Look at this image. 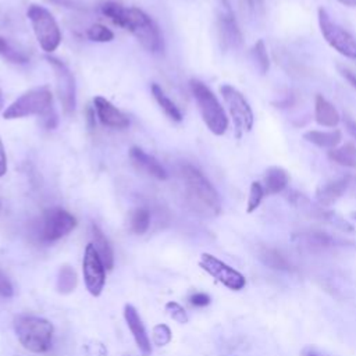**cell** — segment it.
Masks as SVG:
<instances>
[{"label": "cell", "mask_w": 356, "mask_h": 356, "mask_svg": "<svg viewBox=\"0 0 356 356\" xmlns=\"http://www.w3.org/2000/svg\"><path fill=\"white\" fill-rule=\"evenodd\" d=\"M14 331L19 343L32 353L49 350L54 334L53 324L42 317L19 314L14 318Z\"/></svg>", "instance_id": "obj_3"}, {"label": "cell", "mask_w": 356, "mask_h": 356, "mask_svg": "<svg viewBox=\"0 0 356 356\" xmlns=\"http://www.w3.org/2000/svg\"><path fill=\"white\" fill-rule=\"evenodd\" d=\"M124 318L127 321V325L131 330V334H132L139 350L142 352L143 356H149L152 353L150 339L146 334L145 325H143L136 309L132 305H125L124 306Z\"/></svg>", "instance_id": "obj_18"}, {"label": "cell", "mask_w": 356, "mask_h": 356, "mask_svg": "<svg viewBox=\"0 0 356 356\" xmlns=\"http://www.w3.org/2000/svg\"><path fill=\"white\" fill-rule=\"evenodd\" d=\"M86 36L92 42H100V43L111 42L114 39V33L107 26H104L102 24L90 25L89 29L86 31Z\"/></svg>", "instance_id": "obj_32"}, {"label": "cell", "mask_w": 356, "mask_h": 356, "mask_svg": "<svg viewBox=\"0 0 356 356\" xmlns=\"http://www.w3.org/2000/svg\"><path fill=\"white\" fill-rule=\"evenodd\" d=\"M46 61L51 65L56 76V88L63 110L67 115L74 114L76 106V86L75 78L70 68L56 57H46Z\"/></svg>", "instance_id": "obj_10"}, {"label": "cell", "mask_w": 356, "mask_h": 356, "mask_svg": "<svg viewBox=\"0 0 356 356\" xmlns=\"http://www.w3.org/2000/svg\"><path fill=\"white\" fill-rule=\"evenodd\" d=\"M189 89L209 131L217 136L224 135L228 129V117L213 90L199 79H191Z\"/></svg>", "instance_id": "obj_4"}, {"label": "cell", "mask_w": 356, "mask_h": 356, "mask_svg": "<svg viewBox=\"0 0 356 356\" xmlns=\"http://www.w3.org/2000/svg\"><path fill=\"white\" fill-rule=\"evenodd\" d=\"M165 312L168 313V316L172 320H175L179 324H186L188 320H189L185 309L179 303H177V302H167L165 303Z\"/></svg>", "instance_id": "obj_34"}, {"label": "cell", "mask_w": 356, "mask_h": 356, "mask_svg": "<svg viewBox=\"0 0 356 356\" xmlns=\"http://www.w3.org/2000/svg\"><path fill=\"white\" fill-rule=\"evenodd\" d=\"M338 1L346 7H356V0H338Z\"/></svg>", "instance_id": "obj_42"}, {"label": "cell", "mask_w": 356, "mask_h": 356, "mask_svg": "<svg viewBox=\"0 0 356 356\" xmlns=\"http://www.w3.org/2000/svg\"><path fill=\"white\" fill-rule=\"evenodd\" d=\"M189 302L192 306H196V307H204L210 303V296L204 292H195L193 295H191L189 298Z\"/></svg>", "instance_id": "obj_35"}, {"label": "cell", "mask_w": 356, "mask_h": 356, "mask_svg": "<svg viewBox=\"0 0 356 356\" xmlns=\"http://www.w3.org/2000/svg\"><path fill=\"white\" fill-rule=\"evenodd\" d=\"M76 227V218L64 209H49L43 213L39 227V239L44 243L67 236Z\"/></svg>", "instance_id": "obj_9"}, {"label": "cell", "mask_w": 356, "mask_h": 356, "mask_svg": "<svg viewBox=\"0 0 356 356\" xmlns=\"http://www.w3.org/2000/svg\"><path fill=\"white\" fill-rule=\"evenodd\" d=\"M76 284H78V277L75 270L70 266H63L57 274V281H56L57 292L61 295H68L76 288Z\"/></svg>", "instance_id": "obj_27"}, {"label": "cell", "mask_w": 356, "mask_h": 356, "mask_svg": "<svg viewBox=\"0 0 356 356\" xmlns=\"http://www.w3.org/2000/svg\"><path fill=\"white\" fill-rule=\"evenodd\" d=\"M350 184H352L350 175H342L339 178L330 179L321 184L316 191L317 204L323 207H328L334 204L339 197L343 196V193L348 191Z\"/></svg>", "instance_id": "obj_17"}, {"label": "cell", "mask_w": 356, "mask_h": 356, "mask_svg": "<svg viewBox=\"0 0 356 356\" xmlns=\"http://www.w3.org/2000/svg\"><path fill=\"white\" fill-rule=\"evenodd\" d=\"M93 108L99 121L108 128L124 129L129 125L128 117L103 96H96L93 99Z\"/></svg>", "instance_id": "obj_16"}, {"label": "cell", "mask_w": 356, "mask_h": 356, "mask_svg": "<svg viewBox=\"0 0 356 356\" xmlns=\"http://www.w3.org/2000/svg\"><path fill=\"white\" fill-rule=\"evenodd\" d=\"M220 93L228 108L229 117L232 118L235 135L241 138L245 132H249L254 124L253 110L249 106L245 96L232 85L224 83L220 86Z\"/></svg>", "instance_id": "obj_7"}, {"label": "cell", "mask_w": 356, "mask_h": 356, "mask_svg": "<svg viewBox=\"0 0 356 356\" xmlns=\"http://www.w3.org/2000/svg\"><path fill=\"white\" fill-rule=\"evenodd\" d=\"M13 293H14V289H13V285H11L10 280L7 278V275H4L0 271V295L3 298H11Z\"/></svg>", "instance_id": "obj_37"}, {"label": "cell", "mask_w": 356, "mask_h": 356, "mask_svg": "<svg viewBox=\"0 0 356 356\" xmlns=\"http://www.w3.org/2000/svg\"><path fill=\"white\" fill-rule=\"evenodd\" d=\"M6 172H7V154H6L4 145L0 138V177L6 175Z\"/></svg>", "instance_id": "obj_38"}, {"label": "cell", "mask_w": 356, "mask_h": 356, "mask_svg": "<svg viewBox=\"0 0 356 356\" xmlns=\"http://www.w3.org/2000/svg\"><path fill=\"white\" fill-rule=\"evenodd\" d=\"M184 200L188 207L202 217H216L221 211L218 192L204 174L192 164H184L179 168Z\"/></svg>", "instance_id": "obj_2"}, {"label": "cell", "mask_w": 356, "mask_h": 356, "mask_svg": "<svg viewBox=\"0 0 356 356\" xmlns=\"http://www.w3.org/2000/svg\"><path fill=\"white\" fill-rule=\"evenodd\" d=\"M221 1L224 3V6H225V7H229V1H231V0H221Z\"/></svg>", "instance_id": "obj_45"}, {"label": "cell", "mask_w": 356, "mask_h": 356, "mask_svg": "<svg viewBox=\"0 0 356 356\" xmlns=\"http://www.w3.org/2000/svg\"><path fill=\"white\" fill-rule=\"evenodd\" d=\"M26 15L42 50L46 53H53L61 43V31L53 14L43 6L31 4Z\"/></svg>", "instance_id": "obj_6"}, {"label": "cell", "mask_w": 356, "mask_h": 356, "mask_svg": "<svg viewBox=\"0 0 356 356\" xmlns=\"http://www.w3.org/2000/svg\"><path fill=\"white\" fill-rule=\"evenodd\" d=\"M217 32L220 44L224 50H238L243 43L242 32L229 7H225L218 13Z\"/></svg>", "instance_id": "obj_15"}, {"label": "cell", "mask_w": 356, "mask_h": 356, "mask_svg": "<svg viewBox=\"0 0 356 356\" xmlns=\"http://www.w3.org/2000/svg\"><path fill=\"white\" fill-rule=\"evenodd\" d=\"M259 259L264 266L273 270H280V271L293 270V266L289 261V259L275 248H261L259 252Z\"/></svg>", "instance_id": "obj_24"}, {"label": "cell", "mask_w": 356, "mask_h": 356, "mask_svg": "<svg viewBox=\"0 0 356 356\" xmlns=\"http://www.w3.org/2000/svg\"><path fill=\"white\" fill-rule=\"evenodd\" d=\"M53 95L47 85L32 88L17 97L10 106L3 111L4 120L24 118L29 115H46L53 110Z\"/></svg>", "instance_id": "obj_5"}, {"label": "cell", "mask_w": 356, "mask_h": 356, "mask_svg": "<svg viewBox=\"0 0 356 356\" xmlns=\"http://www.w3.org/2000/svg\"><path fill=\"white\" fill-rule=\"evenodd\" d=\"M152 339H153V343L157 345V346H165L171 342L172 339V334H171V330L168 328V325L165 324H157L153 327V331H152Z\"/></svg>", "instance_id": "obj_33"}, {"label": "cell", "mask_w": 356, "mask_h": 356, "mask_svg": "<svg viewBox=\"0 0 356 356\" xmlns=\"http://www.w3.org/2000/svg\"><path fill=\"white\" fill-rule=\"evenodd\" d=\"M252 58L256 64V68L257 71L261 74V75H266L268 72V68H270V60H268V54H267V49H266V44L263 42V39H259L253 47H252Z\"/></svg>", "instance_id": "obj_29"}, {"label": "cell", "mask_w": 356, "mask_h": 356, "mask_svg": "<svg viewBox=\"0 0 356 356\" xmlns=\"http://www.w3.org/2000/svg\"><path fill=\"white\" fill-rule=\"evenodd\" d=\"M350 217H352L353 221H356V211H352V213H350Z\"/></svg>", "instance_id": "obj_44"}, {"label": "cell", "mask_w": 356, "mask_h": 356, "mask_svg": "<svg viewBox=\"0 0 356 356\" xmlns=\"http://www.w3.org/2000/svg\"><path fill=\"white\" fill-rule=\"evenodd\" d=\"M314 118L317 124L334 128L339 124L341 115L332 103H330L323 95H317L314 100Z\"/></svg>", "instance_id": "obj_20"}, {"label": "cell", "mask_w": 356, "mask_h": 356, "mask_svg": "<svg viewBox=\"0 0 356 356\" xmlns=\"http://www.w3.org/2000/svg\"><path fill=\"white\" fill-rule=\"evenodd\" d=\"M246 1H248V3H249V6H252V7H253V6H256V4H259V3H261V1H263V0H246Z\"/></svg>", "instance_id": "obj_43"}, {"label": "cell", "mask_w": 356, "mask_h": 356, "mask_svg": "<svg viewBox=\"0 0 356 356\" xmlns=\"http://www.w3.org/2000/svg\"><path fill=\"white\" fill-rule=\"evenodd\" d=\"M346 128L348 131L350 132V135L356 139V121H352V120H346Z\"/></svg>", "instance_id": "obj_40"}, {"label": "cell", "mask_w": 356, "mask_h": 356, "mask_svg": "<svg viewBox=\"0 0 356 356\" xmlns=\"http://www.w3.org/2000/svg\"><path fill=\"white\" fill-rule=\"evenodd\" d=\"M0 210H1V202H0Z\"/></svg>", "instance_id": "obj_47"}, {"label": "cell", "mask_w": 356, "mask_h": 356, "mask_svg": "<svg viewBox=\"0 0 356 356\" xmlns=\"http://www.w3.org/2000/svg\"><path fill=\"white\" fill-rule=\"evenodd\" d=\"M3 108V96H1V92H0V110Z\"/></svg>", "instance_id": "obj_46"}, {"label": "cell", "mask_w": 356, "mask_h": 356, "mask_svg": "<svg viewBox=\"0 0 356 356\" xmlns=\"http://www.w3.org/2000/svg\"><path fill=\"white\" fill-rule=\"evenodd\" d=\"M286 199L292 206L299 209L302 213H305L310 218H316L318 221L330 224L334 228H338L343 232H353V225L352 224H349L341 216H338L337 213H334L331 210H327L323 206L312 204L310 200L303 193H299L296 191H291V192H288Z\"/></svg>", "instance_id": "obj_11"}, {"label": "cell", "mask_w": 356, "mask_h": 356, "mask_svg": "<svg viewBox=\"0 0 356 356\" xmlns=\"http://www.w3.org/2000/svg\"><path fill=\"white\" fill-rule=\"evenodd\" d=\"M264 186L259 181H253L250 184L249 196H248V204H246V213H253L261 203L264 197Z\"/></svg>", "instance_id": "obj_31"}, {"label": "cell", "mask_w": 356, "mask_h": 356, "mask_svg": "<svg viewBox=\"0 0 356 356\" xmlns=\"http://www.w3.org/2000/svg\"><path fill=\"white\" fill-rule=\"evenodd\" d=\"M289 182V174L280 165H271L264 174V191L268 195L281 193Z\"/></svg>", "instance_id": "obj_21"}, {"label": "cell", "mask_w": 356, "mask_h": 356, "mask_svg": "<svg viewBox=\"0 0 356 356\" xmlns=\"http://www.w3.org/2000/svg\"><path fill=\"white\" fill-rule=\"evenodd\" d=\"M341 71V75L356 89V74L348 68H339Z\"/></svg>", "instance_id": "obj_39"}, {"label": "cell", "mask_w": 356, "mask_h": 356, "mask_svg": "<svg viewBox=\"0 0 356 356\" xmlns=\"http://www.w3.org/2000/svg\"><path fill=\"white\" fill-rule=\"evenodd\" d=\"M86 348V353L89 356H107V350L103 346V343L97 342V341H92L90 345H85Z\"/></svg>", "instance_id": "obj_36"}, {"label": "cell", "mask_w": 356, "mask_h": 356, "mask_svg": "<svg viewBox=\"0 0 356 356\" xmlns=\"http://www.w3.org/2000/svg\"><path fill=\"white\" fill-rule=\"evenodd\" d=\"M317 18L320 32L325 42L339 54L356 60V39L339 24H337L325 8L320 7L317 10Z\"/></svg>", "instance_id": "obj_8"}, {"label": "cell", "mask_w": 356, "mask_h": 356, "mask_svg": "<svg viewBox=\"0 0 356 356\" xmlns=\"http://www.w3.org/2000/svg\"><path fill=\"white\" fill-rule=\"evenodd\" d=\"M104 264L102 263L99 254L96 253L92 242L86 245L83 260H82V273L86 289L90 295L99 296L104 288L106 282V273Z\"/></svg>", "instance_id": "obj_14"}, {"label": "cell", "mask_w": 356, "mask_h": 356, "mask_svg": "<svg viewBox=\"0 0 356 356\" xmlns=\"http://www.w3.org/2000/svg\"><path fill=\"white\" fill-rule=\"evenodd\" d=\"M150 89H152V95H153L154 100L157 102V104L160 106V108L164 111V114H165L170 120H172V121H175V122L182 121V113H181V110H179L178 106L164 93V90L161 89V86H160L159 83H152Z\"/></svg>", "instance_id": "obj_25"}, {"label": "cell", "mask_w": 356, "mask_h": 356, "mask_svg": "<svg viewBox=\"0 0 356 356\" xmlns=\"http://www.w3.org/2000/svg\"><path fill=\"white\" fill-rule=\"evenodd\" d=\"M302 356H323V355H320L318 352H316V350L312 349V348H306V349H303Z\"/></svg>", "instance_id": "obj_41"}, {"label": "cell", "mask_w": 356, "mask_h": 356, "mask_svg": "<svg viewBox=\"0 0 356 356\" xmlns=\"http://www.w3.org/2000/svg\"><path fill=\"white\" fill-rule=\"evenodd\" d=\"M0 56L8 63H14V64H25L29 60L24 51L17 50L1 36H0Z\"/></svg>", "instance_id": "obj_30"}, {"label": "cell", "mask_w": 356, "mask_h": 356, "mask_svg": "<svg viewBox=\"0 0 356 356\" xmlns=\"http://www.w3.org/2000/svg\"><path fill=\"white\" fill-rule=\"evenodd\" d=\"M303 138L321 149H334L337 147L341 140H342V132L339 129H332V131H317V129H312L303 134Z\"/></svg>", "instance_id": "obj_22"}, {"label": "cell", "mask_w": 356, "mask_h": 356, "mask_svg": "<svg viewBox=\"0 0 356 356\" xmlns=\"http://www.w3.org/2000/svg\"><path fill=\"white\" fill-rule=\"evenodd\" d=\"M129 159H131L132 164L138 170L143 171L145 174L156 178V179H160V181H164L168 178L165 168L157 161V159L147 154L143 149H140L138 146H132L129 149Z\"/></svg>", "instance_id": "obj_19"}, {"label": "cell", "mask_w": 356, "mask_h": 356, "mask_svg": "<svg viewBox=\"0 0 356 356\" xmlns=\"http://www.w3.org/2000/svg\"><path fill=\"white\" fill-rule=\"evenodd\" d=\"M100 10L114 25L129 31L145 50L150 53L163 50V36L157 25L140 8L122 7L115 1H106L100 6Z\"/></svg>", "instance_id": "obj_1"}, {"label": "cell", "mask_w": 356, "mask_h": 356, "mask_svg": "<svg viewBox=\"0 0 356 356\" xmlns=\"http://www.w3.org/2000/svg\"><path fill=\"white\" fill-rule=\"evenodd\" d=\"M92 245H93L96 253L99 254L102 263L104 264V267L107 270H111L113 266H114V252H113V248H111L108 239L106 238V235L95 224L92 225Z\"/></svg>", "instance_id": "obj_23"}, {"label": "cell", "mask_w": 356, "mask_h": 356, "mask_svg": "<svg viewBox=\"0 0 356 356\" xmlns=\"http://www.w3.org/2000/svg\"><path fill=\"white\" fill-rule=\"evenodd\" d=\"M128 225L134 234H145L150 227V211L146 207H136L129 214Z\"/></svg>", "instance_id": "obj_28"}, {"label": "cell", "mask_w": 356, "mask_h": 356, "mask_svg": "<svg viewBox=\"0 0 356 356\" xmlns=\"http://www.w3.org/2000/svg\"><path fill=\"white\" fill-rule=\"evenodd\" d=\"M328 159L342 167L356 168V146L353 143L337 146L328 152Z\"/></svg>", "instance_id": "obj_26"}, {"label": "cell", "mask_w": 356, "mask_h": 356, "mask_svg": "<svg viewBox=\"0 0 356 356\" xmlns=\"http://www.w3.org/2000/svg\"><path fill=\"white\" fill-rule=\"evenodd\" d=\"M199 266L231 291H241L246 285L245 277L238 270L210 253H203L200 256Z\"/></svg>", "instance_id": "obj_12"}, {"label": "cell", "mask_w": 356, "mask_h": 356, "mask_svg": "<svg viewBox=\"0 0 356 356\" xmlns=\"http://www.w3.org/2000/svg\"><path fill=\"white\" fill-rule=\"evenodd\" d=\"M292 242L300 250H305L309 253L328 252V250H332V249H337V248L345 245V242L341 241L339 238H335L334 235H331L328 232L317 231V229L298 231L292 235Z\"/></svg>", "instance_id": "obj_13"}]
</instances>
